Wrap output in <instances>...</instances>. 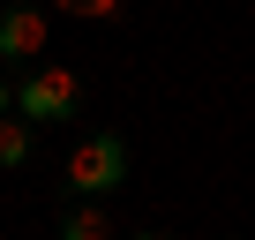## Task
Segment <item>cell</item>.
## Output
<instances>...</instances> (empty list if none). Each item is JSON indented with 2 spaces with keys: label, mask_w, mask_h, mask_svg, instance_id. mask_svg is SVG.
I'll use <instances>...</instances> for the list:
<instances>
[{
  "label": "cell",
  "mask_w": 255,
  "mask_h": 240,
  "mask_svg": "<svg viewBox=\"0 0 255 240\" xmlns=\"http://www.w3.org/2000/svg\"><path fill=\"white\" fill-rule=\"evenodd\" d=\"M120 180H128V135L98 128V135H83V143L68 150V195H75V203H105Z\"/></svg>",
  "instance_id": "1"
},
{
  "label": "cell",
  "mask_w": 255,
  "mask_h": 240,
  "mask_svg": "<svg viewBox=\"0 0 255 240\" xmlns=\"http://www.w3.org/2000/svg\"><path fill=\"white\" fill-rule=\"evenodd\" d=\"M83 113V83L68 68H30L15 83V120H30V128H53V120H75Z\"/></svg>",
  "instance_id": "2"
},
{
  "label": "cell",
  "mask_w": 255,
  "mask_h": 240,
  "mask_svg": "<svg viewBox=\"0 0 255 240\" xmlns=\"http://www.w3.org/2000/svg\"><path fill=\"white\" fill-rule=\"evenodd\" d=\"M45 53V8H8L0 15V60H38Z\"/></svg>",
  "instance_id": "3"
},
{
  "label": "cell",
  "mask_w": 255,
  "mask_h": 240,
  "mask_svg": "<svg viewBox=\"0 0 255 240\" xmlns=\"http://www.w3.org/2000/svg\"><path fill=\"white\" fill-rule=\"evenodd\" d=\"M60 240H120L105 203H60Z\"/></svg>",
  "instance_id": "4"
},
{
  "label": "cell",
  "mask_w": 255,
  "mask_h": 240,
  "mask_svg": "<svg viewBox=\"0 0 255 240\" xmlns=\"http://www.w3.org/2000/svg\"><path fill=\"white\" fill-rule=\"evenodd\" d=\"M30 150H38V128H30V120H0V173H23Z\"/></svg>",
  "instance_id": "5"
},
{
  "label": "cell",
  "mask_w": 255,
  "mask_h": 240,
  "mask_svg": "<svg viewBox=\"0 0 255 240\" xmlns=\"http://www.w3.org/2000/svg\"><path fill=\"white\" fill-rule=\"evenodd\" d=\"M60 15H83V23H113L120 15V0H53Z\"/></svg>",
  "instance_id": "6"
},
{
  "label": "cell",
  "mask_w": 255,
  "mask_h": 240,
  "mask_svg": "<svg viewBox=\"0 0 255 240\" xmlns=\"http://www.w3.org/2000/svg\"><path fill=\"white\" fill-rule=\"evenodd\" d=\"M8 105H15V90H8V83H0V120H8Z\"/></svg>",
  "instance_id": "7"
},
{
  "label": "cell",
  "mask_w": 255,
  "mask_h": 240,
  "mask_svg": "<svg viewBox=\"0 0 255 240\" xmlns=\"http://www.w3.org/2000/svg\"><path fill=\"white\" fill-rule=\"evenodd\" d=\"M128 240H165V233H128Z\"/></svg>",
  "instance_id": "8"
}]
</instances>
